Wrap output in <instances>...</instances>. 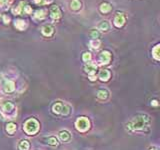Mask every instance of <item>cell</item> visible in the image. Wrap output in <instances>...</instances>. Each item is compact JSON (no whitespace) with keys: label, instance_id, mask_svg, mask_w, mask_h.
<instances>
[{"label":"cell","instance_id":"cell-24","mask_svg":"<svg viewBox=\"0 0 160 150\" xmlns=\"http://www.w3.org/2000/svg\"><path fill=\"white\" fill-rule=\"evenodd\" d=\"M44 11L43 10H37V11L35 12V17L38 19H43L45 17V14H44Z\"/></svg>","mask_w":160,"mask_h":150},{"label":"cell","instance_id":"cell-16","mask_svg":"<svg viewBox=\"0 0 160 150\" xmlns=\"http://www.w3.org/2000/svg\"><path fill=\"white\" fill-rule=\"evenodd\" d=\"M97 96H98V98L104 100L106 99L108 97V92L107 90H104V89H101V90H99L98 92H97Z\"/></svg>","mask_w":160,"mask_h":150},{"label":"cell","instance_id":"cell-19","mask_svg":"<svg viewBox=\"0 0 160 150\" xmlns=\"http://www.w3.org/2000/svg\"><path fill=\"white\" fill-rule=\"evenodd\" d=\"M81 7V3H80L79 0H72L71 2V8L73 10H78Z\"/></svg>","mask_w":160,"mask_h":150},{"label":"cell","instance_id":"cell-30","mask_svg":"<svg viewBox=\"0 0 160 150\" xmlns=\"http://www.w3.org/2000/svg\"><path fill=\"white\" fill-rule=\"evenodd\" d=\"M24 11L26 12V13H30L31 12V8H30V6H25V8H24Z\"/></svg>","mask_w":160,"mask_h":150},{"label":"cell","instance_id":"cell-14","mask_svg":"<svg viewBox=\"0 0 160 150\" xmlns=\"http://www.w3.org/2000/svg\"><path fill=\"white\" fill-rule=\"evenodd\" d=\"M111 10V5L109 3H102L100 6V11L102 13H108Z\"/></svg>","mask_w":160,"mask_h":150},{"label":"cell","instance_id":"cell-7","mask_svg":"<svg viewBox=\"0 0 160 150\" xmlns=\"http://www.w3.org/2000/svg\"><path fill=\"white\" fill-rule=\"evenodd\" d=\"M97 66L95 64H92V63H88L85 66V71L90 75H94L95 72H96Z\"/></svg>","mask_w":160,"mask_h":150},{"label":"cell","instance_id":"cell-8","mask_svg":"<svg viewBox=\"0 0 160 150\" xmlns=\"http://www.w3.org/2000/svg\"><path fill=\"white\" fill-rule=\"evenodd\" d=\"M53 32H54V29H53V27L51 25H45V26H43V28H42L43 35H45V36H51L53 34Z\"/></svg>","mask_w":160,"mask_h":150},{"label":"cell","instance_id":"cell-15","mask_svg":"<svg viewBox=\"0 0 160 150\" xmlns=\"http://www.w3.org/2000/svg\"><path fill=\"white\" fill-rule=\"evenodd\" d=\"M15 27L17 28V29H19V30H23L25 27H26V23H25V21H23V20H17V21H15Z\"/></svg>","mask_w":160,"mask_h":150},{"label":"cell","instance_id":"cell-10","mask_svg":"<svg viewBox=\"0 0 160 150\" xmlns=\"http://www.w3.org/2000/svg\"><path fill=\"white\" fill-rule=\"evenodd\" d=\"M15 89V84L13 81H7L5 83V85H4V90L6 91V92H12V91H14Z\"/></svg>","mask_w":160,"mask_h":150},{"label":"cell","instance_id":"cell-23","mask_svg":"<svg viewBox=\"0 0 160 150\" xmlns=\"http://www.w3.org/2000/svg\"><path fill=\"white\" fill-rule=\"evenodd\" d=\"M47 143L55 146V145H58V140L55 137H49L48 139H47Z\"/></svg>","mask_w":160,"mask_h":150},{"label":"cell","instance_id":"cell-6","mask_svg":"<svg viewBox=\"0 0 160 150\" xmlns=\"http://www.w3.org/2000/svg\"><path fill=\"white\" fill-rule=\"evenodd\" d=\"M50 15L53 19H59L61 17V11L58 6H53L50 9Z\"/></svg>","mask_w":160,"mask_h":150},{"label":"cell","instance_id":"cell-35","mask_svg":"<svg viewBox=\"0 0 160 150\" xmlns=\"http://www.w3.org/2000/svg\"><path fill=\"white\" fill-rule=\"evenodd\" d=\"M4 3V0H0V4H3Z\"/></svg>","mask_w":160,"mask_h":150},{"label":"cell","instance_id":"cell-26","mask_svg":"<svg viewBox=\"0 0 160 150\" xmlns=\"http://www.w3.org/2000/svg\"><path fill=\"white\" fill-rule=\"evenodd\" d=\"M83 60L85 62H89L90 60H91V54H90L89 52H85V53L83 54Z\"/></svg>","mask_w":160,"mask_h":150},{"label":"cell","instance_id":"cell-33","mask_svg":"<svg viewBox=\"0 0 160 150\" xmlns=\"http://www.w3.org/2000/svg\"><path fill=\"white\" fill-rule=\"evenodd\" d=\"M149 150H157L156 148H155V147H151V148L150 149H149Z\"/></svg>","mask_w":160,"mask_h":150},{"label":"cell","instance_id":"cell-17","mask_svg":"<svg viewBox=\"0 0 160 150\" xmlns=\"http://www.w3.org/2000/svg\"><path fill=\"white\" fill-rule=\"evenodd\" d=\"M98 28L102 31H107L108 29L110 28V25H109V22L108 21H102V22L99 24Z\"/></svg>","mask_w":160,"mask_h":150},{"label":"cell","instance_id":"cell-34","mask_svg":"<svg viewBox=\"0 0 160 150\" xmlns=\"http://www.w3.org/2000/svg\"><path fill=\"white\" fill-rule=\"evenodd\" d=\"M34 1H35L36 3H39V2H41V0H34Z\"/></svg>","mask_w":160,"mask_h":150},{"label":"cell","instance_id":"cell-5","mask_svg":"<svg viewBox=\"0 0 160 150\" xmlns=\"http://www.w3.org/2000/svg\"><path fill=\"white\" fill-rule=\"evenodd\" d=\"M111 59V53L109 51H102L100 54V61L103 64H108Z\"/></svg>","mask_w":160,"mask_h":150},{"label":"cell","instance_id":"cell-4","mask_svg":"<svg viewBox=\"0 0 160 150\" xmlns=\"http://www.w3.org/2000/svg\"><path fill=\"white\" fill-rule=\"evenodd\" d=\"M125 23V16L123 15V13H117V15L115 16V18H114V25L116 26V27H121V26H123Z\"/></svg>","mask_w":160,"mask_h":150},{"label":"cell","instance_id":"cell-28","mask_svg":"<svg viewBox=\"0 0 160 150\" xmlns=\"http://www.w3.org/2000/svg\"><path fill=\"white\" fill-rule=\"evenodd\" d=\"M20 11H21V7H20V6H18L16 9H13V13H15V14H19Z\"/></svg>","mask_w":160,"mask_h":150},{"label":"cell","instance_id":"cell-18","mask_svg":"<svg viewBox=\"0 0 160 150\" xmlns=\"http://www.w3.org/2000/svg\"><path fill=\"white\" fill-rule=\"evenodd\" d=\"M6 130L10 134L14 133L15 130H16V124H14V123H8L7 126H6Z\"/></svg>","mask_w":160,"mask_h":150},{"label":"cell","instance_id":"cell-21","mask_svg":"<svg viewBox=\"0 0 160 150\" xmlns=\"http://www.w3.org/2000/svg\"><path fill=\"white\" fill-rule=\"evenodd\" d=\"M152 54H153V57L155 58L156 60L160 59V55H159V44L155 46V48L152 50Z\"/></svg>","mask_w":160,"mask_h":150},{"label":"cell","instance_id":"cell-27","mask_svg":"<svg viewBox=\"0 0 160 150\" xmlns=\"http://www.w3.org/2000/svg\"><path fill=\"white\" fill-rule=\"evenodd\" d=\"M68 112H69L68 107H67L66 105H63V107H62V111H61V113H62V114H64V115H66V114H68Z\"/></svg>","mask_w":160,"mask_h":150},{"label":"cell","instance_id":"cell-1","mask_svg":"<svg viewBox=\"0 0 160 150\" xmlns=\"http://www.w3.org/2000/svg\"><path fill=\"white\" fill-rule=\"evenodd\" d=\"M149 123H150V119H149V117L147 115H139V116H136L133 119L130 125L132 130H140L146 127Z\"/></svg>","mask_w":160,"mask_h":150},{"label":"cell","instance_id":"cell-32","mask_svg":"<svg viewBox=\"0 0 160 150\" xmlns=\"http://www.w3.org/2000/svg\"><path fill=\"white\" fill-rule=\"evenodd\" d=\"M90 80H95V77L93 75H91V77H90Z\"/></svg>","mask_w":160,"mask_h":150},{"label":"cell","instance_id":"cell-3","mask_svg":"<svg viewBox=\"0 0 160 150\" xmlns=\"http://www.w3.org/2000/svg\"><path fill=\"white\" fill-rule=\"evenodd\" d=\"M75 125H76V128L79 131H86L89 128L90 122L86 117H80V118L77 119Z\"/></svg>","mask_w":160,"mask_h":150},{"label":"cell","instance_id":"cell-2","mask_svg":"<svg viewBox=\"0 0 160 150\" xmlns=\"http://www.w3.org/2000/svg\"><path fill=\"white\" fill-rule=\"evenodd\" d=\"M39 129V122L36 119L31 118L27 120L24 124V131L28 134H34Z\"/></svg>","mask_w":160,"mask_h":150},{"label":"cell","instance_id":"cell-11","mask_svg":"<svg viewBox=\"0 0 160 150\" xmlns=\"http://www.w3.org/2000/svg\"><path fill=\"white\" fill-rule=\"evenodd\" d=\"M13 109H14V105L11 103V102H6V103L3 105V107H2V110H3L5 113H10Z\"/></svg>","mask_w":160,"mask_h":150},{"label":"cell","instance_id":"cell-12","mask_svg":"<svg viewBox=\"0 0 160 150\" xmlns=\"http://www.w3.org/2000/svg\"><path fill=\"white\" fill-rule=\"evenodd\" d=\"M59 137L62 141L65 142V141H68L69 139H70V133H69L68 131H66V130H64V131H60Z\"/></svg>","mask_w":160,"mask_h":150},{"label":"cell","instance_id":"cell-22","mask_svg":"<svg viewBox=\"0 0 160 150\" xmlns=\"http://www.w3.org/2000/svg\"><path fill=\"white\" fill-rule=\"evenodd\" d=\"M100 44H101V42H100V40H98V39H93V40L90 42V45H91V47H92V48H94V49L99 48Z\"/></svg>","mask_w":160,"mask_h":150},{"label":"cell","instance_id":"cell-25","mask_svg":"<svg viewBox=\"0 0 160 150\" xmlns=\"http://www.w3.org/2000/svg\"><path fill=\"white\" fill-rule=\"evenodd\" d=\"M90 35H91V37L92 38H94V39H98L99 38V36H100V33H99V31L98 30H91V32H90Z\"/></svg>","mask_w":160,"mask_h":150},{"label":"cell","instance_id":"cell-31","mask_svg":"<svg viewBox=\"0 0 160 150\" xmlns=\"http://www.w3.org/2000/svg\"><path fill=\"white\" fill-rule=\"evenodd\" d=\"M151 104H152V105H154V106H157V105H158V103H157L156 100H153V101L151 102Z\"/></svg>","mask_w":160,"mask_h":150},{"label":"cell","instance_id":"cell-9","mask_svg":"<svg viewBox=\"0 0 160 150\" xmlns=\"http://www.w3.org/2000/svg\"><path fill=\"white\" fill-rule=\"evenodd\" d=\"M99 78L102 81H107L110 78V72L108 70H106V69H103V70H101L99 72Z\"/></svg>","mask_w":160,"mask_h":150},{"label":"cell","instance_id":"cell-20","mask_svg":"<svg viewBox=\"0 0 160 150\" xmlns=\"http://www.w3.org/2000/svg\"><path fill=\"white\" fill-rule=\"evenodd\" d=\"M62 107H63V104L60 103V102H57L56 104H54L53 106V111L55 113H61L62 111Z\"/></svg>","mask_w":160,"mask_h":150},{"label":"cell","instance_id":"cell-29","mask_svg":"<svg viewBox=\"0 0 160 150\" xmlns=\"http://www.w3.org/2000/svg\"><path fill=\"white\" fill-rule=\"evenodd\" d=\"M3 19H4V22L7 24V23H9V21H10V19H9V17H7L6 15H4L3 16Z\"/></svg>","mask_w":160,"mask_h":150},{"label":"cell","instance_id":"cell-13","mask_svg":"<svg viewBox=\"0 0 160 150\" xmlns=\"http://www.w3.org/2000/svg\"><path fill=\"white\" fill-rule=\"evenodd\" d=\"M19 150H29V142L27 140H22L20 141L18 145Z\"/></svg>","mask_w":160,"mask_h":150}]
</instances>
